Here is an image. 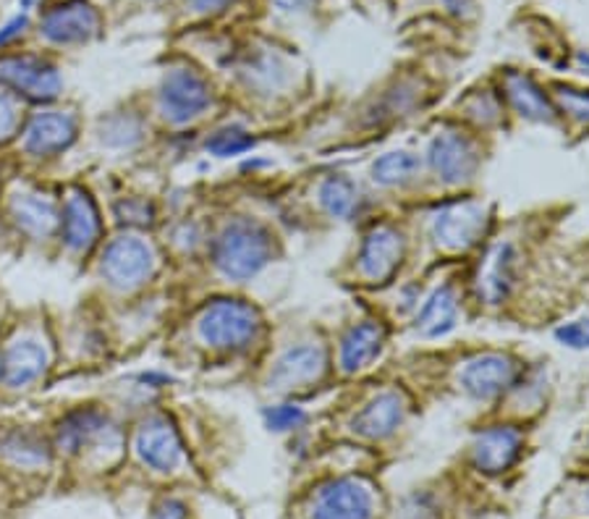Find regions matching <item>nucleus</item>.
Returning <instances> with one entry per match:
<instances>
[{"label":"nucleus","instance_id":"obj_1","mask_svg":"<svg viewBox=\"0 0 589 519\" xmlns=\"http://www.w3.org/2000/svg\"><path fill=\"white\" fill-rule=\"evenodd\" d=\"M275 236L254 218H231L215 236V268L231 281L252 279L273 260Z\"/></svg>","mask_w":589,"mask_h":519},{"label":"nucleus","instance_id":"obj_2","mask_svg":"<svg viewBox=\"0 0 589 519\" xmlns=\"http://www.w3.org/2000/svg\"><path fill=\"white\" fill-rule=\"evenodd\" d=\"M262 328L260 309L243 300H215L202 309L196 330L207 347L220 352H241Z\"/></svg>","mask_w":589,"mask_h":519},{"label":"nucleus","instance_id":"obj_3","mask_svg":"<svg viewBox=\"0 0 589 519\" xmlns=\"http://www.w3.org/2000/svg\"><path fill=\"white\" fill-rule=\"evenodd\" d=\"M490 213L479 200H453L432 215V239L445 252H466L479 245L487 232Z\"/></svg>","mask_w":589,"mask_h":519},{"label":"nucleus","instance_id":"obj_4","mask_svg":"<svg viewBox=\"0 0 589 519\" xmlns=\"http://www.w3.org/2000/svg\"><path fill=\"white\" fill-rule=\"evenodd\" d=\"M375 490L362 477H338L317 488L309 519H372Z\"/></svg>","mask_w":589,"mask_h":519},{"label":"nucleus","instance_id":"obj_5","mask_svg":"<svg viewBox=\"0 0 589 519\" xmlns=\"http://www.w3.org/2000/svg\"><path fill=\"white\" fill-rule=\"evenodd\" d=\"M428 166L440 184L462 187L469 184L479 168L477 145L469 134L456 129L440 132L428 147Z\"/></svg>","mask_w":589,"mask_h":519},{"label":"nucleus","instance_id":"obj_6","mask_svg":"<svg viewBox=\"0 0 589 519\" xmlns=\"http://www.w3.org/2000/svg\"><path fill=\"white\" fill-rule=\"evenodd\" d=\"M213 92L207 79L194 69H171L160 84V113L171 124H189L209 108Z\"/></svg>","mask_w":589,"mask_h":519},{"label":"nucleus","instance_id":"obj_7","mask_svg":"<svg viewBox=\"0 0 589 519\" xmlns=\"http://www.w3.org/2000/svg\"><path fill=\"white\" fill-rule=\"evenodd\" d=\"M521 368L511 354L483 352L466 360L462 373H458V383H462V388L472 399L490 402L517 386Z\"/></svg>","mask_w":589,"mask_h":519},{"label":"nucleus","instance_id":"obj_8","mask_svg":"<svg viewBox=\"0 0 589 519\" xmlns=\"http://www.w3.org/2000/svg\"><path fill=\"white\" fill-rule=\"evenodd\" d=\"M519 279V249L511 241L487 247L474 273V296L487 307L503 305Z\"/></svg>","mask_w":589,"mask_h":519},{"label":"nucleus","instance_id":"obj_9","mask_svg":"<svg viewBox=\"0 0 589 519\" xmlns=\"http://www.w3.org/2000/svg\"><path fill=\"white\" fill-rule=\"evenodd\" d=\"M155 273V249L137 236H121L105 247L103 275L116 289H139Z\"/></svg>","mask_w":589,"mask_h":519},{"label":"nucleus","instance_id":"obj_10","mask_svg":"<svg viewBox=\"0 0 589 519\" xmlns=\"http://www.w3.org/2000/svg\"><path fill=\"white\" fill-rule=\"evenodd\" d=\"M406 258V236L396 226L381 224L370 228L359 249V275L370 283H385L393 279Z\"/></svg>","mask_w":589,"mask_h":519},{"label":"nucleus","instance_id":"obj_11","mask_svg":"<svg viewBox=\"0 0 589 519\" xmlns=\"http://www.w3.org/2000/svg\"><path fill=\"white\" fill-rule=\"evenodd\" d=\"M325 370H328V352L320 343H299L275 362L273 373H270V388L281 391V394L307 388L320 381Z\"/></svg>","mask_w":589,"mask_h":519},{"label":"nucleus","instance_id":"obj_12","mask_svg":"<svg viewBox=\"0 0 589 519\" xmlns=\"http://www.w3.org/2000/svg\"><path fill=\"white\" fill-rule=\"evenodd\" d=\"M524 438L513 425H490L472 441V462L485 475H500L517 464Z\"/></svg>","mask_w":589,"mask_h":519},{"label":"nucleus","instance_id":"obj_13","mask_svg":"<svg viewBox=\"0 0 589 519\" xmlns=\"http://www.w3.org/2000/svg\"><path fill=\"white\" fill-rule=\"evenodd\" d=\"M100 16L90 0H66L43 16V35L56 45L87 43L98 35Z\"/></svg>","mask_w":589,"mask_h":519},{"label":"nucleus","instance_id":"obj_14","mask_svg":"<svg viewBox=\"0 0 589 519\" xmlns=\"http://www.w3.org/2000/svg\"><path fill=\"white\" fill-rule=\"evenodd\" d=\"M137 454L147 467L158 472H171L179 467L184 447H181L175 425L162 415H155L141 422L137 430Z\"/></svg>","mask_w":589,"mask_h":519},{"label":"nucleus","instance_id":"obj_15","mask_svg":"<svg viewBox=\"0 0 589 519\" xmlns=\"http://www.w3.org/2000/svg\"><path fill=\"white\" fill-rule=\"evenodd\" d=\"M0 79L16 92H22L24 98L39 100V103L56 100L60 92V77L56 66H50L47 60L39 58L3 60V64H0Z\"/></svg>","mask_w":589,"mask_h":519},{"label":"nucleus","instance_id":"obj_16","mask_svg":"<svg viewBox=\"0 0 589 519\" xmlns=\"http://www.w3.org/2000/svg\"><path fill=\"white\" fill-rule=\"evenodd\" d=\"M406 413H409V404H406L401 391H381L364 404L362 413H356L351 428L367 441H385L401 428Z\"/></svg>","mask_w":589,"mask_h":519},{"label":"nucleus","instance_id":"obj_17","mask_svg":"<svg viewBox=\"0 0 589 519\" xmlns=\"http://www.w3.org/2000/svg\"><path fill=\"white\" fill-rule=\"evenodd\" d=\"M388 330L381 320H359L343 334L341 347H338V365L343 373H359L370 368L375 357L383 352Z\"/></svg>","mask_w":589,"mask_h":519},{"label":"nucleus","instance_id":"obj_18","mask_svg":"<svg viewBox=\"0 0 589 519\" xmlns=\"http://www.w3.org/2000/svg\"><path fill=\"white\" fill-rule=\"evenodd\" d=\"M73 139H77V119L58 111L37 113L24 132L26 153L39 155V158L64 153Z\"/></svg>","mask_w":589,"mask_h":519},{"label":"nucleus","instance_id":"obj_19","mask_svg":"<svg viewBox=\"0 0 589 519\" xmlns=\"http://www.w3.org/2000/svg\"><path fill=\"white\" fill-rule=\"evenodd\" d=\"M60 232L69 249L84 252L94 245L100 234V213L84 189H71L64 202V215H60Z\"/></svg>","mask_w":589,"mask_h":519},{"label":"nucleus","instance_id":"obj_20","mask_svg":"<svg viewBox=\"0 0 589 519\" xmlns=\"http://www.w3.org/2000/svg\"><path fill=\"white\" fill-rule=\"evenodd\" d=\"M47 362H50V354H47L45 343L32 339V336L16 339L3 357L5 383H9V386H13V388L30 386V383H35L37 377L45 373Z\"/></svg>","mask_w":589,"mask_h":519},{"label":"nucleus","instance_id":"obj_21","mask_svg":"<svg viewBox=\"0 0 589 519\" xmlns=\"http://www.w3.org/2000/svg\"><path fill=\"white\" fill-rule=\"evenodd\" d=\"M503 94L509 98L511 108L521 119L537 121V124H553L555 111L551 100H547L543 87L534 82L532 77H526L521 71H509L503 77Z\"/></svg>","mask_w":589,"mask_h":519},{"label":"nucleus","instance_id":"obj_22","mask_svg":"<svg viewBox=\"0 0 589 519\" xmlns=\"http://www.w3.org/2000/svg\"><path fill=\"white\" fill-rule=\"evenodd\" d=\"M113 433L107 417L100 409H73L60 420L56 443L66 454H79L81 449L90 447L98 438Z\"/></svg>","mask_w":589,"mask_h":519},{"label":"nucleus","instance_id":"obj_23","mask_svg":"<svg viewBox=\"0 0 589 519\" xmlns=\"http://www.w3.org/2000/svg\"><path fill=\"white\" fill-rule=\"evenodd\" d=\"M458 323V294L453 286H440L422 307H417V334L424 339H440L451 334Z\"/></svg>","mask_w":589,"mask_h":519},{"label":"nucleus","instance_id":"obj_24","mask_svg":"<svg viewBox=\"0 0 589 519\" xmlns=\"http://www.w3.org/2000/svg\"><path fill=\"white\" fill-rule=\"evenodd\" d=\"M11 215L24 234L37 236V239L50 236L53 232H56V226L60 224L56 202H53L50 198H45V194H37V192L13 194Z\"/></svg>","mask_w":589,"mask_h":519},{"label":"nucleus","instance_id":"obj_25","mask_svg":"<svg viewBox=\"0 0 589 519\" xmlns=\"http://www.w3.org/2000/svg\"><path fill=\"white\" fill-rule=\"evenodd\" d=\"M320 205L330 218L354 221L364 207V194L354 179L333 173L320 184Z\"/></svg>","mask_w":589,"mask_h":519},{"label":"nucleus","instance_id":"obj_26","mask_svg":"<svg viewBox=\"0 0 589 519\" xmlns=\"http://www.w3.org/2000/svg\"><path fill=\"white\" fill-rule=\"evenodd\" d=\"M0 456L22 470H37L50 462V447L35 430L16 428L0 438Z\"/></svg>","mask_w":589,"mask_h":519},{"label":"nucleus","instance_id":"obj_27","mask_svg":"<svg viewBox=\"0 0 589 519\" xmlns=\"http://www.w3.org/2000/svg\"><path fill=\"white\" fill-rule=\"evenodd\" d=\"M422 173V158L411 150L385 153L372 163V181L385 189H404L415 184Z\"/></svg>","mask_w":589,"mask_h":519},{"label":"nucleus","instance_id":"obj_28","mask_svg":"<svg viewBox=\"0 0 589 519\" xmlns=\"http://www.w3.org/2000/svg\"><path fill=\"white\" fill-rule=\"evenodd\" d=\"M254 147V137L241 126H223L215 134H209L207 153L218 158H231V155L249 153Z\"/></svg>","mask_w":589,"mask_h":519},{"label":"nucleus","instance_id":"obj_29","mask_svg":"<svg viewBox=\"0 0 589 519\" xmlns=\"http://www.w3.org/2000/svg\"><path fill=\"white\" fill-rule=\"evenodd\" d=\"M243 71H247L249 82L262 87V90H277V87L283 84V79H286V66L275 56L257 58L254 64H249Z\"/></svg>","mask_w":589,"mask_h":519},{"label":"nucleus","instance_id":"obj_30","mask_svg":"<svg viewBox=\"0 0 589 519\" xmlns=\"http://www.w3.org/2000/svg\"><path fill=\"white\" fill-rule=\"evenodd\" d=\"M139 137L141 126L134 116H113L103 126V142L113 147H132L134 142H139Z\"/></svg>","mask_w":589,"mask_h":519},{"label":"nucleus","instance_id":"obj_31","mask_svg":"<svg viewBox=\"0 0 589 519\" xmlns=\"http://www.w3.org/2000/svg\"><path fill=\"white\" fill-rule=\"evenodd\" d=\"M466 116L477 126H492L503 116V105H500V100L490 92L474 94L469 103H466Z\"/></svg>","mask_w":589,"mask_h":519},{"label":"nucleus","instance_id":"obj_32","mask_svg":"<svg viewBox=\"0 0 589 519\" xmlns=\"http://www.w3.org/2000/svg\"><path fill=\"white\" fill-rule=\"evenodd\" d=\"M304 420H307V415H304L299 404H275V407L265 409L268 428L275 430V433H288V430L302 428Z\"/></svg>","mask_w":589,"mask_h":519},{"label":"nucleus","instance_id":"obj_33","mask_svg":"<svg viewBox=\"0 0 589 519\" xmlns=\"http://www.w3.org/2000/svg\"><path fill=\"white\" fill-rule=\"evenodd\" d=\"M555 100H558V108L566 116L581 121V124H589V92L574 90V87H558Z\"/></svg>","mask_w":589,"mask_h":519},{"label":"nucleus","instance_id":"obj_34","mask_svg":"<svg viewBox=\"0 0 589 519\" xmlns=\"http://www.w3.org/2000/svg\"><path fill=\"white\" fill-rule=\"evenodd\" d=\"M116 215L121 224L128 226H152L155 221V207L147 200H137V198H128L121 200L116 205Z\"/></svg>","mask_w":589,"mask_h":519},{"label":"nucleus","instance_id":"obj_35","mask_svg":"<svg viewBox=\"0 0 589 519\" xmlns=\"http://www.w3.org/2000/svg\"><path fill=\"white\" fill-rule=\"evenodd\" d=\"M555 339L568 349H589V320H571L555 328Z\"/></svg>","mask_w":589,"mask_h":519},{"label":"nucleus","instance_id":"obj_36","mask_svg":"<svg viewBox=\"0 0 589 519\" xmlns=\"http://www.w3.org/2000/svg\"><path fill=\"white\" fill-rule=\"evenodd\" d=\"M189 509L184 501H179V498H162L158 504V509H155V519H186Z\"/></svg>","mask_w":589,"mask_h":519},{"label":"nucleus","instance_id":"obj_37","mask_svg":"<svg viewBox=\"0 0 589 519\" xmlns=\"http://www.w3.org/2000/svg\"><path fill=\"white\" fill-rule=\"evenodd\" d=\"M13 126H16V108H13L9 94L0 92V139L9 137Z\"/></svg>","mask_w":589,"mask_h":519},{"label":"nucleus","instance_id":"obj_38","mask_svg":"<svg viewBox=\"0 0 589 519\" xmlns=\"http://www.w3.org/2000/svg\"><path fill=\"white\" fill-rule=\"evenodd\" d=\"M24 26H26V19L24 16H16V19H13V22L5 24L3 30H0V45H9L13 37L22 35Z\"/></svg>","mask_w":589,"mask_h":519},{"label":"nucleus","instance_id":"obj_39","mask_svg":"<svg viewBox=\"0 0 589 519\" xmlns=\"http://www.w3.org/2000/svg\"><path fill=\"white\" fill-rule=\"evenodd\" d=\"M189 3H192L194 11L209 13V11H220L228 0H189Z\"/></svg>","mask_w":589,"mask_h":519},{"label":"nucleus","instance_id":"obj_40","mask_svg":"<svg viewBox=\"0 0 589 519\" xmlns=\"http://www.w3.org/2000/svg\"><path fill=\"white\" fill-rule=\"evenodd\" d=\"M277 9L283 11H304L315 3V0H273Z\"/></svg>","mask_w":589,"mask_h":519},{"label":"nucleus","instance_id":"obj_41","mask_svg":"<svg viewBox=\"0 0 589 519\" xmlns=\"http://www.w3.org/2000/svg\"><path fill=\"white\" fill-rule=\"evenodd\" d=\"M445 5H449L453 13H464L472 9V0H445Z\"/></svg>","mask_w":589,"mask_h":519},{"label":"nucleus","instance_id":"obj_42","mask_svg":"<svg viewBox=\"0 0 589 519\" xmlns=\"http://www.w3.org/2000/svg\"><path fill=\"white\" fill-rule=\"evenodd\" d=\"M579 64H581V66H585V69L589 71V56H579Z\"/></svg>","mask_w":589,"mask_h":519},{"label":"nucleus","instance_id":"obj_43","mask_svg":"<svg viewBox=\"0 0 589 519\" xmlns=\"http://www.w3.org/2000/svg\"><path fill=\"white\" fill-rule=\"evenodd\" d=\"M585 507L589 511V485H587V490H585Z\"/></svg>","mask_w":589,"mask_h":519},{"label":"nucleus","instance_id":"obj_44","mask_svg":"<svg viewBox=\"0 0 589 519\" xmlns=\"http://www.w3.org/2000/svg\"><path fill=\"white\" fill-rule=\"evenodd\" d=\"M0 375H3V360H0Z\"/></svg>","mask_w":589,"mask_h":519}]
</instances>
